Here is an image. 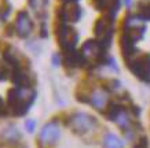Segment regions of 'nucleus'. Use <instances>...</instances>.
I'll return each mask as SVG.
<instances>
[{
  "instance_id": "nucleus-1",
  "label": "nucleus",
  "mask_w": 150,
  "mask_h": 148,
  "mask_svg": "<svg viewBox=\"0 0 150 148\" xmlns=\"http://www.w3.org/2000/svg\"><path fill=\"white\" fill-rule=\"evenodd\" d=\"M36 90L33 86H13L7 92V108L10 115L25 117L36 100Z\"/></svg>"
},
{
  "instance_id": "nucleus-2",
  "label": "nucleus",
  "mask_w": 150,
  "mask_h": 148,
  "mask_svg": "<svg viewBox=\"0 0 150 148\" xmlns=\"http://www.w3.org/2000/svg\"><path fill=\"white\" fill-rule=\"evenodd\" d=\"M55 36L64 54L76 51V45L79 41L77 30L58 13L55 18Z\"/></svg>"
},
{
  "instance_id": "nucleus-3",
  "label": "nucleus",
  "mask_w": 150,
  "mask_h": 148,
  "mask_svg": "<svg viewBox=\"0 0 150 148\" xmlns=\"http://www.w3.org/2000/svg\"><path fill=\"white\" fill-rule=\"evenodd\" d=\"M65 125L72 130L74 135L86 136L98 128V119L94 115L86 111H73L70 112L65 121Z\"/></svg>"
},
{
  "instance_id": "nucleus-4",
  "label": "nucleus",
  "mask_w": 150,
  "mask_h": 148,
  "mask_svg": "<svg viewBox=\"0 0 150 148\" xmlns=\"http://www.w3.org/2000/svg\"><path fill=\"white\" fill-rule=\"evenodd\" d=\"M94 34H95L96 40L108 49L110 47V44H112V40H113L114 19L108 17V15L100 17L94 25Z\"/></svg>"
},
{
  "instance_id": "nucleus-5",
  "label": "nucleus",
  "mask_w": 150,
  "mask_h": 148,
  "mask_svg": "<svg viewBox=\"0 0 150 148\" xmlns=\"http://www.w3.org/2000/svg\"><path fill=\"white\" fill-rule=\"evenodd\" d=\"M61 139V125L59 121L51 119L41 126L39 132V144L44 148H50L57 145Z\"/></svg>"
},
{
  "instance_id": "nucleus-6",
  "label": "nucleus",
  "mask_w": 150,
  "mask_h": 148,
  "mask_svg": "<svg viewBox=\"0 0 150 148\" xmlns=\"http://www.w3.org/2000/svg\"><path fill=\"white\" fill-rule=\"evenodd\" d=\"M127 66L139 80L150 82V54H137L127 60Z\"/></svg>"
},
{
  "instance_id": "nucleus-7",
  "label": "nucleus",
  "mask_w": 150,
  "mask_h": 148,
  "mask_svg": "<svg viewBox=\"0 0 150 148\" xmlns=\"http://www.w3.org/2000/svg\"><path fill=\"white\" fill-rule=\"evenodd\" d=\"M14 33L21 39H28L33 32V21L26 10H19L13 22Z\"/></svg>"
},
{
  "instance_id": "nucleus-8",
  "label": "nucleus",
  "mask_w": 150,
  "mask_h": 148,
  "mask_svg": "<svg viewBox=\"0 0 150 148\" xmlns=\"http://www.w3.org/2000/svg\"><path fill=\"white\" fill-rule=\"evenodd\" d=\"M110 103H112V100H110V92L106 88H94L90 92L88 104H91L92 108H95L96 111L103 114L106 111V108L109 107Z\"/></svg>"
},
{
  "instance_id": "nucleus-9",
  "label": "nucleus",
  "mask_w": 150,
  "mask_h": 148,
  "mask_svg": "<svg viewBox=\"0 0 150 148\" xmlns=\"http://www.w3.org/2000/svg\"><path fill=\"white\" fill-rule=\"evenodd\" d=\"M92 4L98 11H102L103 15L116 19V15L121 7V0H92Z\"/></svg>"
},
{
  "instance_id": "nucleus-10",
  "label": "nucleus",
  "mask_w": 150,
  "mask_h": 148,
  "mask_svg": "<svg viewBox=\"0 0 150 148\" xmlns=\"http://www.w3.org/2000/svg\"><path fill=\"white\" fill-rule=\"evenodd\" d=\"M21 137H22V135H21L19 129L13 123L4 126L0 130V141L6 145H13V147L18 145L21 141Z\"/></svg>"
},
{
  "instance_id": "nucleus-11",
  "label": "nucleus",
  "mask_w": 150,
  "mask_h": 148,
  "mask_svg": "<svg viewBox=\"0 0 150 148\" xmlns=\"http://www.w3.org/2000/svg\"><path fill=\"white\" fill-rule=\"evenodd\" d=\"M102 144H103V148H125L121 137H118L113 132L105 133L102 137Z\"/></svg>"
},
{
  "instance_id": "nucleus-12",
  "label": "nucleus",
  "mask_w": 150,
  "mask_h": 148,
  "mask_svg": "<svg viewBox=\"0 0 150 148\" xmlns=\"http://www.w3.org/2000/svg\"><path fill=\"white\" fill-rule=\"evenodd\" d=\"M48 0H28L29 8H32L40 21H46V6Z\"/></svg>"
},
{
  "instance_id": "nucleus-13",
  "label": "nucleus",
  "mask_w": 150,
  "mask_h": 148,
  "mask_svg": "<svg viewBox=\"0 0 150 148\" xmlns=\"http://www.w3.org/2000/svg\"><path fill=\"white\" fill-rule=\"evenodd\" d=\"M137 14L143 21H150V0H139L137 3Z\"/></svg>"
},
{
  "instance_id": "nucleus-14",
  "label": "nucleus",
  "mask_w": 150,
  "mask_h": 148,
  "mask_svg": "<svg viewBox=\"0 0 150 148\" xmlns=\"http://www.w3.org/2000/svg\"><path fill=\"white\" fill-rule=\"evenodd\" d=\"M11 11H13V6L10 3V0H1L0 1V21H6L10 17Z\"/></svg>"
},
{
  "instance_id": "nucleus-15",
  "label": "nucleus",
  "mask_w": 150,
  "mask_h": 148,
  "mask_svg": "<svg viewBox=\"0 0 150 148\" xmlns=\"http://www.w3.org/2000/svg\"><path fill=\"white\" fill-rule=\"evenodd\" d=\"M23 128H25L28 133H33L35 129H36V121L32 119V118H26L25 122H23Z\"/></svg>"
},
{
  "instance_id": "nucleus-16",
  "label": "nucleus",
  "mask_w": 150,
  "mask_h": 148,
  "mask_svg": "<svg viewBox=\"0 0 150 148\" xmlns=\"http://www.w3.org/2000/svg\"><path fill=\"white\" fill-rule=\"evenodd\" d=\"M134 148H149V140L146 136H141L134 144Z\"/></svg>"
},
{
  "instance_id": "nucleus-17",
  "label": "nucleus",
  "mask_w": 150,
  "mask_h": 148,
  "mask_svg": "<svg viewBox=\"0 0 150 148\" xmlns=\"http://www.w3.org/2000/svg\"><path fill=\"white\" fill-rule=\"evenodd\" d=\"M7 115H10L8 108H7V103H6L4 100H3V97L0 96V118L7 117Z\"/></svg>"
},
{
  "instance_id": "nucleus-18",
  "label": "nucleus",
  "mask_w": 150,
  "mask_h": 148,
  "mask_svg": "<svg viewBox=\"0 0 150 148\" xmlns=\"http://www.w3.org/2000/svg\"><path fill=\"white\" fill-rule=\"evenodd\" d=\"M62 4H66V3H77L79 0H59Z\"/></svg>"
},
{
  "instance_id": "nucleus-19",
  "label": "nucleus",
  "mask_w": 150,
  "mask_h": 148,
  "mask_svg": "<svg viewBox=\"0 0 150 148\" xmlns=\"http://www.w3.org/2000/svg\"><path fill=\"white\" fill-rule=\"evenodd\" d=\"M124 1H125V6L129 8V7H131V1H132V0H124Z\"/></svg>"
},
{
  "instance_id": "nucleus-20",
  "label": "nucleus",
  "mask_w": 150,
  "mask_h": 148,
  "mask_svg": "<svg viewBox=\"0 0 150 148\" xmlns=\"http://www.w3.org/2000/svg\"><path fill=\"white\" fill-rule=\"evenodd\" d=\"M13 148H23V147H18V145H15V147H13Z\"/></svg>"
}]
</instances>
